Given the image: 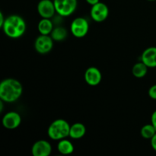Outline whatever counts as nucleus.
Returning a JSON list of instances; mask_svg holds the SVG:
<instances>
[{
  "mask_svg": "<svg viewBox=\"0 0 156 156\" xmlns=\"http://www.w3.org/2000/svg\"><path fill=\"white\" fill-rule=\"evenodd\" d=\"M23 93V86L15 79H5L0 83V99L3 102L13 103L21 98Z\"/></svg>",
  "mask_w": 156,
  "mask_h": 156,
  "instance_id": "obj_1",
  "label": "nucleus"
},
{
  "mask_svg": "<svg viewBox=\"0 0 156 156\" xmlns=\"http://www.w3.org/2000/svg\"><path fill=\"white\" fill-rule=\"evenodd\" d=\"M1 27H2L6 36L12 39H17L25 33L26 22L20 15H11L5 18Z\"/></svg>",
  "mask_w": 156,
  "mask_h": 156,
  "instance_id": "obj_2",
  "label": "nucleus"
},
{
  "mask_svg": "<svg viewBox=\"0 0 156 156\" xmlns=\"http://www.w3.org/2000/svg\"><path fill=\"white\" fill-rule=\"evenodd\" d=\"M70 125L63 119H57L52 122L48 127L47 134L51 140L59 141L69 136Z\"/></svg>",
  "mask_w": 156,
  "mask_h": 156,
  "instance_id": "obj_3",
  "label": "nucleus"
},
{
  "mask_svg": "<svg viewBox=\"0 0 156 156\" xmlns=\"http://www.w3.org/2000/svg\"><path fill=\"white\" fill-rule=\"evenodd\" d=\"M56 12L59 16L68 17L76 10L77 0H53Z\"/></svg>",
  "mask_w": 156,
  "mask_h": 156,
  "instance_id": "obj_4",
  "label": "nucleus"
},
{
  "mask_svg": "<svg viewBox=\"0 0 156 156\" xmlns=\"http://www.w3.org/2000/svg\"><path fill=\"white\" fill-rule=\"evenodd\" d=\"M89 30V24L87 19L82 17L76 18L70 24V31L72 34L77 38L85 37Z\"/></svg>",
  "mask_w": 156,
  "mask_h": 156,
  "instance_id": "obj_5",
  "label": "nucleus"
},
{
  "mask_svg": "<svg viewBox=\"0 0 156 156\" xmlns=\"http://www.w3.org/2000/svg\"><path fill=\"white\" fill-rule=\"evenodd\" d=\"M53 40L50 35L41 34L34 41V48L40 54H46L51 51L53 47Z\"/></svg>",
  "mask_w": 156,
  "mask_h": 156,
  "instance_id": "obj_6",
  "label": "nucleus"
},
{
  "mask_svg": "<svg viewBox=\"0 0 156 156\" xmlns=\"http://www.w3.org/2000/svg\"><path fill=\"white\" fill-rule=\"evenodd\" d=\"M90 15L93 21L99 23L103 22L109 15V9L106 4L99 2L98 3L91 6Z\"/></svg>",
  "mask_w": 156,
  "mask_h": 156,
  "instance_id": "obj_7",
  "label": "nucleus"
},
{
  "mask_svg": "<svg viewBox=\"0 0 156 156\" xmlns=\"http://www.w3.org/2000/svg\"><path fill=\"white\" fill-rule=\"evenodd\" d=\"M37 12L42 18H52L56 13L54 2L52 0H41L37 4Z\"/></svg>",
  "mask_w": 156,
  "mask_h": 156,
  "instance_id": "obj_8",
  "label": "nucleus"
},
{
  "mask_svg": "<svg viewBox=\"0 0 156 156\" xmlns=\"http://www.w3.org/2000/svg\"><path fill=\"white\" fill-rule=\"evenodd\" d=\"M2 125L8 129H15L20 126L21 123V115L15 111L6 113L2 117Z\"/></svg>",
  "mask_w": 156,
  "mask_h": 156,
  "instance_id": "obj_9",
  "label": "nucleus"
},
{
  "mask_svg": "<svg viewBox=\"0 0 156 156\" xmlns=\"http://www.w3.org/2000/svg\"><path fill=\"white\" fill-rule=\"evenodd\" d=\"M51 152V144L47 140H38L32 146L31 153L34 156H49Z\"/></svg>",
  "mask_w": 156,
  "mask_h": 156,
  "instance_id": "obj_10",
  "label": "nucleus"
},
{
  "mask_svg": "<svg viewBox=\"0 0 156 156\" xmlns=\"http://www.w3.org/2000/svg\"><path fill=\"white\" fill-rule=\"evenodd\" d=\"M85 80L90 86H97L101 83L102 75L100 70L94 66L89 67L85 73Z\"/></svg>",
  "mask_w": 156,
  "mask_h": 156,
  "instance_id": "obj_11",
  "label": "nucleus"
},
{
  "mask_svg": "<svg viewBox=\"0 0 156 156\" xmlns=\"http://www.w3.org/2000/svg\"><path fill=\"white\" fill-rule=\"evenodd\" d=\"M141 61L144 62L149 68H155L156 47H150L146 48L142 53Z\"/></svg>",
  "mask_w": 156,
  "mask_h": 156,
  "instance_id": "obj_12",
  "label": "nucleus"
},
{
  "mask_svg": "<svg viewBox=\"0 0 156 156\" xmlns=\"http://www.w3.org/2000/svg\"><path fill=\"white\" fill-rule=\"evenodd\" d=\"M86 133V127L82 123H76L70 126L69 137L73 140L82 139Z\"/></svg>",
  "mask_w": 156,
  "mask_h": 156,
  "instance_id": "obj_13",
  "label": "nucleus"
},
{
  "mask_svg": "<svg viewBox=\"0 0 156 156\" xmlns=\"http://www.w3.org/2000/svg\"><path fill=\"white\" fill-rule=\"evenodd\" d=\"M53 28V24L50 18H42L38 23L37 29L41 34H50Z\"/></svg>",
  "mask_w": 156,
  "mask_h": 156,
  "instance_id": "obj_14",
  "label": "nucleus"
},
{
  "mask_svg": "<svg viewBox=\"0 0 156 156\" xmlns=\"http://www.w3.org/2000/svg\"><path fill=\"white\" fill-rule=\"evenodd\" d=\"M57 150L62 155H70L74 152V146L71 141L62 139L58 143Z\"/></svg>",
  "mask_w": 156,
  "mask_h": 156,
  "instance_id": "obj_15",
  "label": "nucleus"
},
{
  "mask_svg": "<svg viewBox=\"0 0 156 156\" xmlns=\"http://www.w3.org/2000/svg\"><path fill=\"white\" fill-rule=\"evenodd\" d=\"M148 69L149 67L144 62L140 61L134 64L132 68V73L137 79H142L146 76L148 73Z\"/></svg>",
  "mask_w": 156,
  "mask_h": 156,
  "instance_id": "obj_16",
  "label": "nucleus"
},
{
  "mask_svg": "<svg viewBox=\"0 0 156 156\" xmlns=\"http://www.w3.org/2000/svg\"><path fill=\"white\" fill-rule=\"evenodd\" d=\"M67 35H68L67 30L64 27H61V26L54 27L50 34V36L53 38V41H57V42L64 41L67 37Z\"/></svg>",
  "mask_w": 156,
  "mask_h": 156,
  "instance_id": "obj_17",
  "label": "nucleus"
},
{
  "mask_svg": "<svg viewBox=\"0 0 156 156\" xmlns=\"http://www.w3.org/2000/svg\"><path fill=\"white\" fill-rule=\"evenodd\" d=\"M140 133L142 136L146 140H151L156 133V129L152 123L146 124L141 128Z\"/></svg>",
  "mask_w": 156,
  "mask_h": 156,
  "instance_id": "obj_18",
  "label": "nucleus"
},
{
  "mask_svg": "<svg viewBox=\"0 0 156 156\" xmlns=\"http://www.w3.org/2000/svg\"><path fill=\"white\" fill-rule=\"evenodd\" d=\"M148 94H149V96L151 98L153 99V100H156V84L149 88Z\"/></svg>",
  "mask_w": 156,
  "mask_h": 156,
  "instance_id": "obj_19",
  "label": "nucleus"
},
{
  "mask_svg": "<svg viewBox=\"0 0 156 156\" xmlns=\"http://www.w3.org/2000/svg\"><path fill=\"white\" fill-rule=\"evenodd\" d=\"M151 123L154 126V127L156 129V111H154L152 114V117H151Z\"/></svg>",
  "mask_w": 156,
  "mask_h": 156,
  "instance_id": "obj_20",
  "label": "nucleus"
},
{
  "mask_svg": "<svg viewBox=\"0 0 156 156\" xmlns=\"http://www.w3.org/2000/svg\"><path fill=\"white\" fill-rule=\"evenodd\" d=\"M151 146H152V149L156 152V133L154 135V136L151 139Z\"/></svg>",
  "mask_w": 156,
  "mask_h": 156,
  "instance_id": "obj_21",
  "label": "nucleus"
},
{
  "mask_svg": "<svg viewBox=\"0 0 156 156\" xmlns=\"http://www.w3.org/2000/svg\"><path fill=\"white\" fill-rule=\"evenodd\" d=\"M85 1L87 2V3H88V4L91 5L92 6V5H94L98 3L99 2H100V0H85Z\"/></svg>",
  "mask_w": 156,
  "mask_h": 156,
  "instance_id": "obj_22",
  "label": "nucleus"
},
{
  "mask_svg": "<svg viewBox=\"0 0 156 156\" xmlns=\"http://www.w3.org/2000/svg\"><path fill=\"white\" fill-rule=\"evenodd\" d=\"M5 20V18H4V15H3L2 12H0V27L2 26Z\"/></svg>",
  "mask_w": 156,
  "mask_h": 156,
  "instance_id": "obj_23",
  "label": "nucleus"
},
{
  "mask_svg": "<svg viewBox=\"0 0 156 156\" xmlns=\"http://www.w3.org/2000/svg\"><path fill=\"white\" fill-rule=\"evenodd\" d=\"M148 1H149V2H154V1H156V0H148Z\"/></svg>",
  "mask_w": 156,
  "mask_h": 156,
  "instance_id": "obj_24",
  "label": "nucleus"
}]
</instances>
